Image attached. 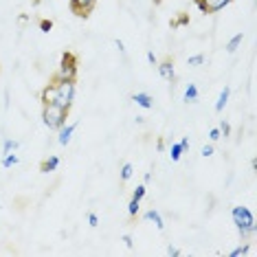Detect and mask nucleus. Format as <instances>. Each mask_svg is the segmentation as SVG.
<instances>
[{"mask_svg": "<svg viewBox=\"0 0 257 257\" xmlns=\"http://www.w3.org/2000/svg\"><path fill=\"white\" fill-rule=\"evenodd\" d=\"M231 220H233V224H235V229H237L242 239H248L250 235H255L257 222H255V215L248 207H242V204L233 207L231 209Z\"/></svg>", "mask_w": 257, "mask_h": 257, "instance_id": "1", "label": "nucleus"}, {"mask_svg": "<svg viewBox=\"0 0 257 257\" xmlns=\"http://www.w3.org/2000/svg\"><path fill=\"white\" fill-rule=\"evenodd\" d=\"M68 119V108H62L57 103H44L42 108V123L49 130H60L62 125H66Z\"/></svg>", "mask_w": 257, "mask_h": 257, "instance_id": "2", "label": "nucleus"}, {"mask_svg": "<svg viewBox=\"0 0 257 257\" xmlns=\"http://www.w3.org/2000/svg\"><path fill=\"white\" fill-rule=\"evenodd\" d=\"M75 101V81H57L55 79V103L71 110Z\"/></svg>", "mask_w": 257, "mask_h": 257, "instance_id": "3", "label": "nucleus"}, {"mask_svg": "<svg viewBox=\"0 0 257 257\" xmlns=\"http://www.w3.org/2000/svg\"><path fill=\"white\" fill-rule=\"evenodd\" d=\"M75 77H77V60H75L73 53H64L55 79L57 81H75Z\"/></svg>", "mask_w": 257, "mask_h": 257, "instance_id": "4", "label": "nucleus"}, {"mask_svg": "<svg viewBox=\"0 0 257 257\" xmlns=\"http://www.w3.org/2000/svg\"><path fill=\"white\" fill-rule=\"evenodd\" d=\"M196 5L202 14H218L224 7H229L231 0H196Z\"/></svg>", "mask_w": 257, "mask_h": 257, "instance_id": "5", "label": "nucleus"}, {"mask_svg": "<svg viewBox=\"0 0 257 257\" xmlns=\"http://www.w3.org/2000/svg\"><path fill=\"white\" fill-rule=\"evenodd\" d=\"M97 0H71V11L79 18H86L92 9H95Z\"/></svg>", "mask_w": 257, "mask_h": 257, "instance_id": "6", "label": "nucleus"}, {"mask_svg": "<svg viewBox=\"0 0 257 257\" xmlns=\"http://www.w3.org/2000/svg\"><path fill=\"white\" fill-rule=\"evenodd\" d=\"M77 130V123H68V125H62L60 130H57V143L60 145H68L73 141V134Z\"/></svg>", "mask_w": 257, "mask_h": 257, "instance_id": "7", "label": "nucleus"}, {"mask_svg": "<svg viewBox=\"0 0 257 257\" xmlns=\"http://www.w3.org/2000/svg\"><path fill=\"white\" fill-rule=\"evenodd\" d=\"M132 101L137 103L139 108H143V110H152V108H154V99H152V95H148V92H134Z\"/></svg>", "mask_w": 257, "mask_h": 257, "instance_id": "8", "label": "nucleus"}, {"mask_svg": "<svg viewBox=\"0 0 257 257\" xmlns=\"http://www.w3.org/2000/svg\"><path fill=\"white\" fill-rule=\"evenodd\" d=\"M143 220L152 222V224H154L159 231H165V220H163V215L156 211V209H150V211H145L143 213Z\"/></svg>", "mask_w": 257, "mask_h": 257, "instance_id": "9", "label": "nucleus"}, {"mask_svg": "<svg viewBox=\"0 0 257 257\" xmlns=\"http://www.w3.org/2000/svg\"><path fill=\"white\" fill-rule=\"evenodd\" d=\"M156 68H159V75L163 79H167V81L176 79V71H174V64L172 62H161V64H156Z\"/></svg>", "mask_w": 257, "mask_h": 257, "instance_id": "10", "label": "nucleus"}, {"mask_svg": "<svg viewBox=\"0 0 257 257\" xmlns=\"http://www.w3.org/2000/svg\"><path fill=\"white\" fill-rule=\"evenodd\" d=\"M229 99H231V88L229 86H224L222 92L218 95V101H215V112H222V110L226 108V103H229Z\"/></svg>", "mask_w": 257, "mask_h": 257, "instance_id": "11", "label": "nucleus"}, {"mask_svg": "<svg viewBox=\"0 0 257 257\" xmlns=\"http://www.w3.org/2000/svg\"><path fill=\"white\" fill-rule=\"evenodd\" d=\"M57 167H60V159L53 154V156H49L42 165H40V172H42V174H51V172H55Z\"/></svg>", "mask_w": 257, "mask_h": 257, "instance_id": "12", "label": "nucleus"}, {"mask_svg": "<svg viewBox=\"0 0 257 257\" xmlns=\"http://www.w3.org/2000/svg\"><path fill=\"white\" fill-rule=\"evenodd\" d=\"M198 97H200V92H198V86H196V84H189V86L185 88L183 101H185V103H196Z\"/></svg>", "mask_w": 257, "mask_h": 257, "instance_id": "13", "label": "nucleus"}, {"mask_svg": "<svg viewBox=\"0 0 257 257\" xmlns=\"http://www.w3.org/2000/svg\"><path fill=\"white\" fill-rule=\"evenodd\" d=\"M242 42H244V33H235V36L226 42V53H235L239 46H242Z\"/></svg>", "mask_w": 257, "mask_h": 257, "instance_id": "14", "label": "nucleus"}, {"mask_svg": "<svg viewBox=\"0 0 257 257\" xmlns=\"http://www.w3.org/2000/svg\"><path fill=\"white\" fill-rule=\"evenodd\" d=\"M183 154H185V150H183V145H180V141L169 145V159H172V163H178L183 159Z\"/></svg>", "mask_w": 257, "mask_h": 257, "instance_id": "15", "label": "nucleus"}, {"mask_svg": "<svg viewBox=\"0 0 257 257\" xmlns=\"http://www.w3.org/2000/svg\"><path fill=\"white\" fill-rule=\"evenodd\" d=\"M18 163H20V156L16 154V152H11V154H3V167H5V169L16 167Z\"/></svg>", "mask_w": 257, "mask_h": 257, "instance_id": "16", "label": "nucleus"}, {"mask_svg": "<svg viewBox=\"0 0 257 257\" xmlns=\"http://www.w3.org/2000/svg\"><path fill=\"white\" fill-rule=\"evenodd\" d=\"M42 103H55V81L42 90Z\"/></svg>", "mask_w": 257, "mask_h": 257, "instance_id": "17", "label": "nucleus"}, {"mask_svg": "<svg viewBox=\"0 0 257 257\" xmlns=\"http://www.w3.org/2000/svg\"><path fill=\"white\" fill-rule=\"evenodd\" d=\"M20 148V143L16 141V139H5V143H3V154H11V152H18Z\"/></svg>", "mask_w": 257, "mask_h": 257, "instance_id": "18", "label": "nucleus"}, {"mask_svg": "<svg viewBox=\"0 0 257 257\" xmlns=\"http://www.w3.org/2000/svg\"><path fill=\"white\" fill-rule=\"evenodd\" d=\"M248 253H250V246H248V244H239L237 248L231 250L229 257H244V255H248Z\"/></svg>", "mask_w": 257, "mask_h": 257, "instance_id": "19", "label": "nucleus"}, {"mask_svg": "<svg viewBox=\"0 0 257 257\" xmlns=\"http://www.w3.org/2000/svg\"><path fill=\"white\" fill-rule=\"evenodd\" d=\"M134 176V165L132 163H125L123 167H121V180H130Z\"/></svg>", "mask_w": 257, "mask_h": 257, "instance_id": "20", "label": "nucleus"}, {"mask_svg": "<svg viewBox=\"0 0 257 257\" xmlns=\"http://www.w3.org/2000/svg\"><path fill=\"white\" fill-rule=\"evenodd\" d=\"M139 211H141V200H134V198H132L130 204H127V213H130L132 218H134V215H137Z\"/></svg>", "mask_w": 257, "mask_h": 257, "instance_id": "21", "label": "nucleus"}, {"mask_svg": "<svg viewBox=\"0 0 257 257\" xmlns=\"http://www.w3.org/2000/svg\"><path fill=\"white\" fill-rule=\"evenodd\" d=\"M145 191H148V187H145V185H139L137 189L132 191V198H134V200H143V198H145Z\"/></svg>", "mask_w": 257, "mask_h": 257, "instance_id": "22", "label": "nucleus"}, {"mask_svg": "<svg viewBox=\"0 0 257 257\" xmlns=\"http://www.w3.org/2000/svg\"><path fill=\"white\" fill-rule=\"evenodd\" d=\"M204 64V55H191L187 60V66H202Z\"/></svg>", "mask_w": 257, "mask_h": 257, "instance_id": "23", "label": "nucleus"}, {"mask_svg": "<svg viewBox=\"0 0 257 257\" xmlns=\"http://www.w3.org/2000/svg\"><path fill=\"white\" fill-rule=\"evenodd\" d=\"M213 152H215L213 143H207V145H202V148H200V156H204V159H209V156H213Z\"/></svg>", "mask_w": 257, "mask_h": 257, "instance_id": "24", "label": "nucleus"}, {"mask_svg": "<svg viewBox=\"0 0 257 257\" xmlns=\"http://www.w3.org/2000/svg\"><path fill=\"white\" fill-rule=\"evenodd\" d=\"M218 130H220V134H222V139H226V137H229V134H231V125L226 123V121H220Z\"/></svg>", "mask_w": 257, "mask_h": 257, "instance_id": "25", "label": "nucleus"}, {"mask_svg": "<svg viewBox=\"0 0 257 257\" xmlns=\"http://www.w3.org/2000/svg\"><path fill=\"white\" fill-rule=\"evenodd\" d=\"M220 139H222L220 130H218V127H213V130L209 132V141H211V143H215V141H220Z\"/></svg>", "mask_w": 257, "mask_h": 257, "instance_id": "26", "label": "nucleus"}, {"mask_svg": "<svg viewBox=\"0 0 257 257\" xmlns=\"http://www.w3.org/2000/svg\"><path fill=\"white\" fill-rule=\"evenodd\" d=\"M88 224L92 226V229H97V226H99V215L97 213H92V211L88 213Z\"/></svg>", "mask_w": 257, "mask_h": 257, "instance_id": "27", "label": "nucleus"}, {"mask_svg": "<svg viewBox=\"0 0 257 257\" xmlns=\"http://www.w3.org/2000/svg\"><path fill=\"white\" fill-rule=\"evenodd\" d=\"M121 242L125 244V248H134V239H132V235H127V233L121 237Z\"/></svg>", "mask_w": 257, "mask_h": 257, "instance_id": "28", "label": "nucleus"}, {"mask_svg": "<svg viewBox=\"0 0 257 257\" xmlns=\"http://www.w3.org/2000/svg\"><path fill=\"white\" fill-rule=\"evenodd\" d=\"M40 29H42L44 33H49L51 29H53V22H51V20H42V22H40Z\"/></svg>", "mask_w": 257, "mask_h": 257, "instance_id": "29", "label": "nucleus"}, {"mask_svg": "<svg viewBox=\"0 0 257 257\" xmlns=\"http://www.w3.org/2000/svg\"><path fill=\"white\" fill-rule=\"evenodd\" d=\"M167 255H169V257H178V255H180V248H176V246H167Z\"/></svg>", "mask_w": 257, "mask_h": 257, "instance_id": "30", "label": "nucleus"}, {"mask_svg": "<svg viewBox=\"0 0 257 257\" xmlns=\"http://www.w3.org/2000/svg\"><path fill=\"white\" fill-rule=\"evenodd\" d=\"M148 62L152 64V66H156V64H159V60H156V55H154V51H148Z\"/></svg>", "mask_w": 257, "mask_h": 257, "instance_id": "31", "label": "nucleus"}, {"mask_svg": "<svg viewBox=\"0 0 257 257\" xmlns=\"http://www.w3.org/2000/svg\"><path fill=\"white\" fill-rule=\"evenodd\" d=\"M114 46L119 49V53H125V44L121 42V40H114Z\"/></svg>", "mask_w": 257, "mask_h": 257, "instance_id": "32", "label": "nucleus"}, {"mask_svg": "<svg viewBox=\"0 0 257 257\" xmlns=\"http://www.w3.org/2000/svg\"><path fill=\"white\" fill-rule=\"evenodd\" d=\"M180 145H183V150L187 152V150H189V139L183 137V139H180Z\"/></svg>", "mask_w": 257, "mask_h": 257, "instance_id": "33", "label": "nucleus"}, {"mask_svg": "<svg viewBox=\"0 0 257 257\" xmlns=\"http://www.w3.org/2000/svg\"><path fill=\"white\" fill-rule=\"evenodd\" d=\"M187 22H189V18H187V16H183V18H180L178 22H174V27H178V25H187Z\"/></svg>", "mask_w": 257, "mask_h": 257, "instance_id": "34", "label": "nucleus"}]
</instances>
